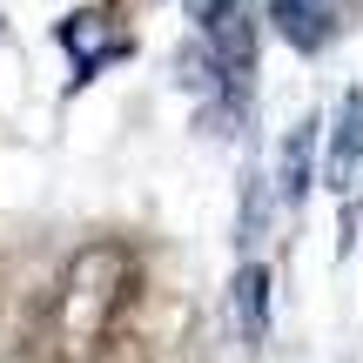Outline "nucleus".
Instances as JSON below:
<instances>
[{"label": "nucleus", "instance_id": "6", "mask_svg": "<svg viewBox=\"0 0 363 363\" xmlns=\"http://www.w3.org/2000/svg\"><path fill=\"white\" fill-rule=\"evenodd\" d=\"M61 48L74 54V74H101L108 61H121L128 54V34L121 27H108V13H67L61 21Z\"/></svg>", "mask_w": 363, "mask_h": 363}, {"label": "nucleus", "instance_id": "1", "mask_svg": "<svg viewBox=\"0 0 363 363\" xmlns=\"http://www.w3.org/2000/svg\"><path fill=\"white\" fill-rule=\"evenodd\" d=\"M135 289H142V262L128 242L115 235L81 242L48 283V303L34 316V363H94L121 337Z\"/></svg>", "mask_w": 363, "mask_h": 363}, {"label": "nucleus", "instance_id": "5", "mask_svg": "<svg viewBox=\"0 0 363 363\" xmlns=\"http://www.w3.org/2000/svg\"><path fill=\"white\" fill-rule=\"evenodd\" d=\"M316 148H323V121L316 115H303V121H289V135H283V148H276V202H289L296 208L303 195L316 189Z\"/></svg>", "mask_w": 363, "mask_h": 363}, {"label": "nucleus", "instance_id": "9", "mask_svg": "<svg viewBox=\"0 0 363 363\" xmlns=\"http://www.w3.org/2000/svg\"><path fill=\"white\" fill-rule=\"evenodd\" d=\"M94 363H155V357H148V343H142V337H115Z\"/></svg>", "mask_w": 363, "mask_h": 363}, {"label": "nucleus", "instance_id": "7", "mask_svg": "<svg viewBox=\"0 0 363 363\" xmlns=\"http://www.w3.org/2000/svg\"><path fill=\"white\" fill-rule=\"evenodd\" d=\"M229 316H235V343L242 350H262L269 343V269L256 256H242V269L229 283Z\"/></svg>", "mask_w": 363, "mask_h": 363}, {"label": "nucleus", "instance_id": "2", "mask_svg": "<svg viewBox=\"0 0 363 363\" xmlns=\"http://www.w3.org/2000/svg\"><path fill=\"white\" fill-rule=\"evenodd\" d=\"M195 40H202V61L222 101L242 108L256 88V7L249 0H195Z\"/></svg>", "mask_w": 363, "mask_h": 363}, {"label": "nucleus", "instance_id": "4", "mask_svg": "<svg viewBox=\"0 0 363 363\" xmlns=\"http://www.w3.org/2000/svg\"><path fill=\"white\" fill-rule=\"evenodd\" d=\"M262 21H269L296 54H323L330 40L343 34V0H269Z\"/></svg>", "mask_w": 363, "mask_h": 363}, {"label": "nucleus", "instance_id": "8", "mask_svg": "<svg viewBox=\"0 0 363 363\" xmlns=\"http://www.w3.org/2000/svg\"><path fill=\"white\" fill-rule=\"evenodd\" d=\"M269 202H276V182L249 169V175H242V216H235V229H242V235H235V242H242V256L262 242V229H269Z\"/></svg>", "mask_w": 363, "mask_h": 363}, {"label": "nucleus", "instance_id": "3", "mask_svg": "<svg viewBox=\"0 0 363 363\" xmlns=\"http://www.w3.org/2000/svg\"><path fill=\"white\" fill-rule=\"evenodd\" d=\"M323 182L343 202V235H350L357 216V189H363V88H350L337 101V121L323 128Z\"/></svg>", "mask_w": 363, "mask_h": 363}]
</instances>
